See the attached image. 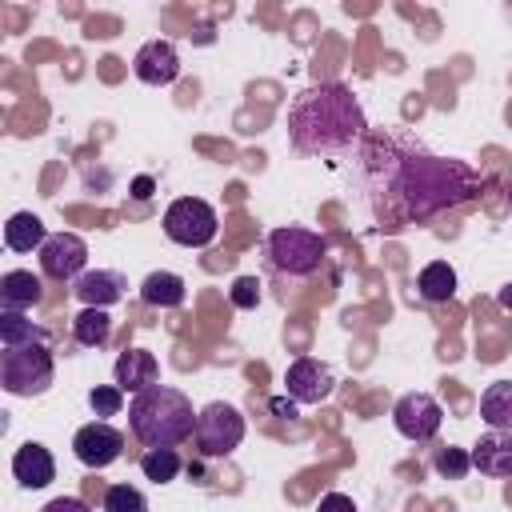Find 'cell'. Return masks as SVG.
Returning <instances> with one entry per match:
<instances>
[{"mask_svg": "<svg viewBox=\"0 0 512 512\" xmlns=\"http://www.w3.org/2000/svg\"><path fill=\"white\" fill-rule=\"evenodd\" d=\"M360 168L380 228H408L480 192V176L464 160L432 156L408 136H364Z\"/></svg>", "mask_w": 512, "mask_h": 512, "instance_id": "6da1fadb", "label": "cell"}, {"mask_svg": "<svg viewBox=\"0 0 512 512\" xmlns=\"http://www.w3.org/2000/svg\"><path fill=\"white\" fill-rule=\"evenodd\" d=\"M368 136L364 108L344 84H312L288 108V140L300 156H332Z\"/></svg>", "mask_w": 512, "mask_h": 512, "instance_id": "7a4b0ae2", "label": "cell"}, {"mask_svg": "<svg viewBox=\"0 0 512 512\" xmlns=\"http://www.w3.org/2000/svg\"><path fill=\"white\" fill-rule=\"evenodd\" d=\"M192 400L172 384H152L128 400V428L148 448H176L180 440L196 436Z\"/></svg>", "mask_w": 512, "mask_h": 512, "instance_id": "3957f363", "label": "cell"}, {"mask_svg": "<svg viewBox=\"0 0 512 512\" xmlns=\"http://www.w3.org/2000/svg\"><path fill=\"white\" fill-rule=\"evenodd\" d=\"M0 384L12 396H40L52 384V352L44 340L36 344H20V348H4L0 356Z\"/></svg>", "mask_w": 512, "mask_h": 512, "instance_id": "277c9868", "label": "cell"}, {"mask_svg": "<svg viewBox=\"0 0 512 512\" xmlns=\"http://www.w3.org/2000/svg\"><path fill=\"white\" fill-rule=\"evenodd\" d=\"M324 252H328V244L320 232H308L296 224L268 232V260H272V268H280L288 276H312L320 268Z\"/></svg>", "mask_w": 512, "mask_h": 512, "instance_id": "5b68a950", "label": "cell"}, {"mask_svg": "<svg viewBox=\"0 0 512 512\" xmlns=\"http://www.w3.org/2000/svg\"><path fill=\"white\" fill-rule=\"evenodd\" d=\"M216 228H220L216 208L200 196H180L164 212V236L180 248H208L216 240Z\"/></svg>", "mask_w": 512, "mask_h": 512, "instance_id": "8992f818", "label": "cell"}, {"mask_svg": "<svg viewBox=\"0 0 512 512\" xmlns=\"http://www.w3.org/2000/svg\"><path fill=\"white\" fill-rule=\"evenodd\" d=\"M240 440H244V416L232 404L212 400V404L200 408V416H196V448L204 456H212V460L216 456H232L240 448Z\"/></svg>", "mask_w": 512, "mask_h": 512, "instance_id": "52a82bcc", "label": "cell"}, {"mask_svg": "<svg viewBox=\"0 0 512 512\" xmlns=\"http://www.w3.org/2000/svg\"><path fill=\"white\" fill-rule=\"evenodd\" d=\"M392 424H396V432H400L404 440L424 444V440H432V436L440 432L444 408H440V400L428 396V392H404V396L396 400V408H392Z\"/></svg>", "mask_w": 512, "mask_h": 512, "instance_id": "ba28073f", "label": "cell"}, {"mask_svg": "<svg viewBox=\"0 0 512 512\" xmlns=\"http://www.w3.org/2000/svg\"><path fill=\"white\" fill-rule=\"evenodd\" d=\"M88 268V244L76 232H52L40 248V272L52 280H80Z\"/></svg>", "mask_w": 512, "mask_h": 512, "instance_id": "9c48e42d", "label": "cell"}, {"mask_svg": "<svg viewBox=\"0 0 512 512\" xmlns=\"http://www.w3.org/2000/svg\"><path fill=\"white\" fill-rule=\"evenodd\" d=\"M332 384H336L332 368L324 360H316V356H300L284 372V392L296 404H320V400H328L332 396Z\"/></svg>", "mask_w": 512, "mask_h": 512, "instance_id": "30bf717a", "label": "cell"}, {"mask_svg": "<svg viewBox=\"0 0 512 512\" xmlns=\"http://www.w3.org/2000/svg\"><path fill=\"white\" fill-rule=\"evenodd\" d=\"M72 452H76V460L88 464V468H108V464L120 460V452H124V432L112 428L108 420H92V424H84V428L72 436Z\"/></svg>", "mask_w": 512, "mask_h": 512, "instance_id": "8fae6325", "label": "cell"}, {"mask_svg": "<svg viewBox=\"0 0 512 512\" xmlns=\"http://www.w3.org/2000/svg\"><path fill=\"white\" fill-rule=\"evenodd\" d=\"M132 72L140 84H152V88H164L180 76V52L172 40H148L140 44L136 60H132Z\"/></svg>", "mask_w": 512, "mask_h": 512, "instance_id": "7c38bea8", "label": "cell"}, {"mask_svg": "<svg viewBox=\"0 0 512 512\" xmlns=\"http://www.w3.org/2000/svg\"><path fill=\"white\" fill-rule=\"evenodd\" d=\"M468 456H472V468H476L480 476H492V480L512 476V432L488 428V432L472 444Z\"/></svg>", "mask_w": 512, "mask_h": 512, "instance_id": "4fadbf2b", "label": "cell"}, {"mask_svg": "<svg viewBox=\"0 0 512 512\" xmlns=\"http://www.w3.org/2000/svg\"><path fill=\"white\" fill-rule=\"evenodd\" d=\"M12 476H16L24 488H48V484L56 480V460H52V452H48L44 444L28 440V444H20L16 456H12Z\"/></svg>", "mask_w": 512, "mask_h": 512, "instance_id": "5bb4252c", "label": "cell"}, {"mask_svg": "<svg viewBox=\"0 0 512 512\" xmlns=\"http://www.w3.org/2000/svg\"><path fill=\"white\" fill-rule=\"evenodd\" d=\"M112 372H116V384L124 392H144V388H152L160 380V364H156V356L148 348H124L116 356Z\"/></svg>", "mask_w": 512, "mask_h": 512, "instance_id": "9a60e30c", "label": "cell"}, {"mask_svg": "<svg viewBox=\"0 0 512 512\" xmlns=\"http://www.w3.org/2000/svg\"><path fill=\"white\" fill-rule=\"evenodd\" d=\"M124 288H128V280L120 276V272H112V268H92V272H84L80 280H76V296H80V304L84 308H108V304H116L120 296H124Z\"/></svg>", "mask_w": 512, "mask_h": 512, "instance_id": "2e32d148", "label": "cell"}, {"mask_svg": "<svg viewBox=\"0 0 512 512\" xmlns=\"http://www.w3.org/2000/svg\"><path fill=\"white\" fill-rule=\"evenodd\" d=\"M40 300H44L40 276H32L24 268H12V272L0 276V304H4V312H24V308H32Z\"/></svg>", "mask_w": 512, "mask_h": 512, "instance_id": "e0dca14e", "label": "cell"}, {"mask_svg": "<svg viewBox=\"0 0 512 512\" xmlns=\"http://www.w3.org/2000/svg\"><path fill=\"white\" fill-rule=\"evenodd\" d=\"M184 276H176V272H148L144 276V284H140V300L144 304H152V308H176V304H184Z\"/></svg>", "mask_w": 512, "mask_h": 512, "instance_id": "ac0fdd59", "label": "cell"}, {"mask_svg": "<svg viewBox=\"0 0 512 512\" xmlns=\"http://www.w3.org/2000/svg\"><path fill=\"white\" fill-rule=\"evenodd\" d=\"M480 420L496 432H512V380H496L480 396Z\"/></svg>", "mask_w": 512, "mask_h": 512, "instance_id": "d6986e66", "label": "cell"}, {"mask_svg": "<svg viewBox=\"0 0 512 512\" xmlns=\"http://www.w3.org/2000/svg\"><path fill=\"white\" fill-rule=\"evenodd\" d=\"M48 232H44V220L36 212H16L8 224H4V244L12 252H32V248H44Z\"/></svg>", "mask_w": 512, "mask_h": 512, "instance_id": "ffe728a7", "label": "cell"}, {"mask_svg": "<svg viewBox=\"0 0 512 512\" xmlns=\"http://www.w3.org/2000/svg\"><path fill=\"white\" fill-rule=\"evenodd\" d=\"M416 292H420L424 300H432V304L452 300V296H456V268H452V264H444V260L424 264V268H420V276H416Z\"/></svg>", "mask_w": 512, "mask_h": 512, "instance_id": "44dd1931", "label": "cell"}, {"mask_svg": "<svg viewBox=\"0 0 512 512\" xmlns=\"http://www.w3.org/2000/svg\"><path fill=\"white\" fill-rule=\"evenodd\" d=\"M72 336H76L84 348H100V344L112 336V316H108V308H80L76 320H72Z\"/></svg>", "mask_w": 512, "mask_h": 512, "instance_id": "7402d4cb", "label": "cell"}, {"mask_svg": "<svg viewBox=\"0 0 512 512\" xmlns=\"http://www.w3.org/2000/svg\"><path fill=\"white\" fill-rule=\"evenodd\" d=\"M180 452L176 448H148L144 456H140V472L152 480V484H168V480H176L180 476Z\"/></svg>", "mask_w": 512, "mask_h": 512, "instance_id": "603a6c76", "label": "cell"}, {"mask_svg": "<svg viewBox=\"0 0 512 512\" xmlns=\"http://www.w3.org/2000/svg\"><path fill=\"white\" fill-rule=\"evenodd\" d=\"M36 340H44V332L32 320H24L20 312H0V344L4 348H20V344H36Z\"/></svg>", "mask_w": 512, "mask_h": 512, "instance_id": "cb8c5ba5", "label": "cell"}, {"mask_svg": "<svg viewBox=\"0 0 512 512\" xmlns=\"http://www.w3.org/2000/svg\"><path fill=\"white\" fill-rule=\"evenodd\" d=\"M104 512H148V500L132 484H112L104 492Z\"/></svg>", "mask_w": 512, "mask_h": 512, "instance_id": "d4e9b609", "label": "cell"}, {"mask_svg": "<svg viewBox=\"0 0 512 512\" xmlns=\"http://www.w3.org/2000/svg\"><path fill=\"white\" fill-rule=\"evenodd\" d=\"M88 404H92V412L100 420H108V416H116L124 408V388L120 384H100V388L88 392Z\"/></svg>", "mask_w": 512, "mask_h": 512, "instance_id": "484cf974", "label": "cell"}, {"mask_svg": "<svg viewBox=\"0 0 512 512\" xmlns=\"http://www.w3.org/2000/svg\"><path fill=\"white\" fill-rule=\"evenodd\" d=\"M432 464H436V472H440L444 480H460V476L472 468V456H468L464 448H440Z\"/></svg>", "mask_w": 512, "mask_h": 512, "instance_id": "4316f807", "label": "cell"}, {"mask_svg": "<svg viewBox=\"0 0 512 512\" xmlns=\"http://www.w3.org/2000/svg\"><path fill=\"white\" fill-rule=\"evenodd\" d=\"M232 304L236 308H256L260 304V280L256 276H236V284H232Z\"/></svg>", "mask_w": 512, "mask_h": 512, "instance_id": "83f0119b", "label": "cell"}, {"mask_svg": "<svg viewBox=\"0 0 512 512\" xmlns=\"http://www.w3.org/2000/svg\"><path fill=\"white\" fill-rule=\"evenodd\" d=\"M316 512H356V504L344 492H328V496H320V508Z\"/></svg>", "mask_w": 512, "mask_h": 512, "instance_id": "f1b7e54d", "label": "cell"}, {"mask_svg": "<svg viewBox=\"0 0 512 512\" xmlns=\"http://www.w3.org/2000/svg\"><path fill=\"white\" fill-rule=\"evenodd\" d=\"M40 512H88V504L76 500V496H56V500H48Z\"/></svg>", "mask_w": 512, "mask_h": 512, "instance_id": "f546056e", "label": "cell"}, {"mask_svg": "<svg viewBox=\"0 0 512 512\" xmlns=\"http://www.w3.org/2000/svg\"><path fill=\"white\" fill-rule=\"evenodd\" d=\"M268 408H272V412H276V416H284V420H292V416H296V408H300V404H296V400H292V396H288V392H284V396H272V400H268Z\"/></svg>", "mask_w": 512, "mask_h": 512, "instance_id": "4dcf8cb0", "label": "cell"}, {"mask_svg": "<svg viewBox=\"0 0 512 512\" xmlns=\"http://www.w3.org/2000/svg\"><path fill=\"white\" fill-rule=\"evenodd\" d=\"M496 304H500V308H508V312H512V284H504V288H500V292H496Z\"/></svg>", "mask_w": 512, "mask_h": 512, "instance_id": "1f68e13d", "label": "cell"}, {"mask_svg": "<svg viewBox=\"0 0 512 512\" xmlns=\"http://www.w3.org/2000/svg\"><path fill=\"white\" fill-rule=\"evenodd\" d=\"M132 188H136V196H140V200H144V196H152V180H148V176H140Z\"/></svg>", "mask_w": 512, "mask_h": 512, "instance_id": "d6a6232c", "label": "cell"}, {"mask_svg": "<svg viewBox=\"0 0 512 512\" xmlns=\"http://www.w3.org/2000/svg\"><path fill=\"white\" fill-rule=\"evenodd\" d=\"M508 200H512V188H508Z\"/></svg>", "mask_w": 512, "mask_h": 512, "instance_id": "836d02e7", "label": "cell"}]
</instances>
